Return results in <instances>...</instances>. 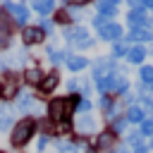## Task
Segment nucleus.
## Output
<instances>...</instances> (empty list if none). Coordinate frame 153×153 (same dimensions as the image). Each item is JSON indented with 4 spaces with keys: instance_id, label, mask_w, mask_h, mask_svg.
I'll use <instances>...</instances> for the list:
<instances>
[{
    "instance_id": "473e14b6",
    "label": "nucleus",
    "mask_w": 153,
    "mask_h": 153,
    "mask_svg": "<svg viewBox=\"0 0 153 153\" xmlns=\"http://www.w3.org/2000/svg\"><path fill=\"white\" fill-rule=\"evenodd\" d=\"M91 100L88 98H79V103H76V115H88L91 112Z\"/></svg>"
},
{
    "instance_id": "7c9ffc66",
    "label": "nucleus",
    "mask_w": 153,
    "mask_h": 153,
    "mask_svg": "<svg viewBox=\"0 0 153 153\" xmlns=\"http://www.w3.org/2000/svg\"><path fill=\"white\" fill-rule=\"evenodd\" d=\"M12 19L10 14H0V36H12Z\"/></svg>"
},
{
    "instance_id": "e433bc0d",
    "label": "nucleus",
    "mask_w": 153,
    "mask_h": 153,
    "mask_svg": "<svg viewBox=\"0 0 153 153\" xmlns=\"http://www.w3.org/2000/svg\"><path fill=\"white\" fill-rule=\"evenodd\" d=\"M131 153H151V151H148V146H146V141H143V143L134 146V148H131Z\"/></svg>"
},
{
    "instance_id": "4c0bfd02",
    "label": "nucleus",
    "mask_w": 153,
    "mask_h": 153,
    "mask_svg": "<svg viewBox=\"0 0 153 153\" xmlns=\"http://www.w3.org/2000/svg\"><path fill=\"white\" fill-rule=\"evenodd\" d=\"M141 7L146 12H153V0H141Z\"/></svg>"
},
{
    "instance_id": "4be33fe9",
    "label": "nucleus",
    "mask_w": 153,
    "mask_h": 153,
    "mask_svg": "<svg viewBox=\"0 0 153 153\" xmlns=\"http://www.w3.org/2000/svg\"><path fill=\"white\" fill-rule=\"evenodd\" d=\"M31 10H33L36 14H41V17H48V14L55 12V2H53V0H33V2H31Z\"/></svg>"
},
{
    "instance_id": "0eeeda50",
    "label": "nucleus",
    "mask_w": 153,
    "mask_h": 153,
    "mask_svg": "<svg viewBox=\"0 0 153 153\" xmlns=\"http://www.w3.org/2000/svg\"><path fill=\"white\" fill-rule=\"evenodd\" d=\"M98 38L112 45L115 41L124 38V26H122L120 22H108V24H105L103 29H98Z\"/></svg>"
},
{
    "instance_id": "cd10ccee",
    "label": "nucleus",
    "mask_w": 153,
    "mask_h": 153,
    "mask_svg": "<svg viewBox=\"0 0 153 153\" xmlns=\"http://www.w3.org/2000/svg\"><path fill=\"white\" fill-rule=\"evenodd\" d=\"M146 139L139 134V129H129L127 131V136H124V143L122 146H127V148H134V146H139V143H143Z\"/></svg>"
},
{
    "instance_id": "423d86ee",
    "label": "nucleus",
    "mask_w": 153,
    "mask_h": 153,
    "mask_svg": "<svg viewBox=\"0 0 153 153\" xmlns=\"http://www.w3.org/2000/svg\"><path fill=\"white\" fill-rule=\"evenodd\" d=\"M22 91V79L17 74H5L0 81V98H17V93Z\"/></svg>"
},
{
    "instance_id": "7ed1b4c3",
    "label": "nucleus",
    "mask_w": 153,
    "mask_h": 153,
    "mask_svg": "<svg viewBox=\"0 0 153 153\" xmlns=\"http://www.w3.org/2000/svg\"><path fill=\"white\" fill-rule=\"evenodd\" d=\"M117 62L110 57V55H100V57H96L93 62H91V79L96 81V79H103V76H108V74H112V72H117Z\"/></svg>"
},
{
    "instance_id": "6ab92c4d",
    "label": "nucleus",
    "mask_w": 153,
    "mask_h": 153,
    "mask_svg": "<svg viewBox=\"0 0 153 153\" xmlns=\"http://www.w3.org/2000/svg\"><path fill=\"white\" fill-rule=\"evenodd\" d=\"M57 84H60V72H57V69H53V72H48V74L43 76V81H41L38 91H41V93H53V91L57 88Z\"/></svg>"
},
{
    "instance_id": "9d476101",
    "label": "nucleus",
    "mask_w": 153,
    "mask_h": 153,
    "mask_svg": "<svg viewBox=\"0 0 153 153\" xmlns=\"http://www.w3.org/2000/svg\"><path fill=\"white\" fill-rule=\"evenodd\" d=\"M127 26H129V31H134V29H148V12L143 7L129 10L127 12Z\"/></svg>"
},
{
    "instance_id": "1a4fd4ad",
    "label": "nucleus",
    "mask_w": 153,
    "mask_h": 153,
    "mask_svg": "<svg viewBox=\"0 0 153 153\" xmlns=\"http://www.w3.org/2000/svg\"><path fill=\"white\" fill-rule=\"evenodd\" d=\"M115 141H117V136L110 131V129H105V131H100V134H96V141H93V151L96 153H110V151H115Z\"/></svg>"
},
{
    "instance_id": "39448f33",
    "label": "nucleus",
    "mask_w": 153,
    "mask_h": 153,
    "mask_svg": "<svg viewBox=\"0 0 153 153\" xmlns=\"http://www.w3.org/2000/svg\"><path fill=\"white\" fill-rule=\"evenodd\" d=\"M98 108H100V112H103V117H105L108 122H112L115 117L122 115V105H120V100L112 98V96H100V98H98Z\"/></svg>"
},
{
    "instance_id": "72a5a7b5",
    "label": "nucleus",
    "mask_w": 153,
    "mask_h": 153,
    "mask_svg": "<svg viewBox=\"0 0 153 153\" xmlns=\"http://www.w3.org/2000/svg\"><path fill=\"white\" fill-rule=\"evenodd\" d=\"M110 19H105V17H100V14H96L93 19H91V24H93V29H103L105 24H108Z\"/></svg>"
},
{
    "instance_id": "37998d69",
    "label": "nucleus",
    "mask_w": 153,
    "mask_h": 153,
    "mask_svg": "<svg viewBox=\"0 0 153 153\" xmlns=\"http://www.w3.org/2000/svg\"><path fill=\"white\" fill-rule=\"evenodd\" d=\"M151 117H153V115H151Z\"/></svg>"
},
{
    "instance_id": "412c9836",
    "label": "nucleus",
    "mask_w": 153,
    "mask_h": 153,
    "mask_svg": "<svg viewBox=\"0 0 153 153\" xmlns=\"http://www.w3.org/2000/svg\"><path fill=\"white\" fill-rule=\"evenodd\" d=\"M43 76H45V72H43L38 65H31V67H26V69H24V81H26V84H31V86H41Z\"/></svg>"
},
{
    "instance_id": "2eb2a0df",
    "label": "nucleus",
    "mask_w": 153,
    "mask_h": 153,
    "mask_svg": "<svg viewBox=\"0 0 153 153\" xmlns=\"http://www.w3.org/2000/svg\"><path fill=\"white\" fill-rule=\"evenodd\" d=\"M43 38H45V33H43L38 26H29V24H26V26L22 29V43H24V45H36V43H41Z\"/></svg>"
},
{
    "instance_id": "a19ab883",
    "label": "nucleus",
    "mask_w": 153,
    "mask_h": 153,
    "mask_svg": "<svg viewBox=\"0 0 153 153\" xmlns=\"http://www.w3.org/2000/svg\"><path fill=\"white\" fill-rule=\"evenodd\" d=\"M110 153H117V151H110Z\"/></svg>"
},
{
    "instance_id": "5701e85b",
    "label": "nucleus",
    "mask_w": 153,
    "mask_h": 153,
    "mask_svg": "<svg viewBox=\"0 0 153 153\" xmlns=\"http://www.w3.org/2000/svg\"><path fill=\"white\" fill-rule=\"evenodd\" d=\"M127 53H129V43L124 41V38H120V41H115L112 43V48H110V57L117 62V60H122V57H127Z\"/></svg>"
},
{
    "instance_id": "f257e3e1",
    "label": "nucleus",
    "mask_w": 153,
    "mask_h": 153,
    "mask_svg": "<svg viewBox=\"0 0 153 153\" xmlns=\"http://www.w3.org/2000/svg\"><path fill=\"white\" fill-rule=\"evenodd\" d=\"M62 38L67 41L69 48H76V50H88V48L96 45V38H91L88 29L81 26V24H69V26H65Z\"/></svg>"
},
{
    "instance_id": "f3484780",
    "label": "nucleus",
    "mask_w": 153,
    "mask_h": 153,
    "mask_svg": "<svg viewBox=\"0 0 153 153\" xmlns=\"http://www.w3.org/2000/svg\"><path fill=\"white\" fill-rule=\"evenodd\" d=\"M65 65H67V69L69 72H84L91 62H88V57H84V55H79V53H69L67 55V60H65Z\"/></svg>"
},
{
    "instance_id": "58836bf2",
    "label": "nucleus",
    "mask_w": 153,
    "mask_h": 153,
    "mask_svg": "<svg viewBox=\"0 0 153 153\" xmlns=\"http://www.w3.org/2000/svg\"><path fill=\"white\" fill-rule=\"evenodd\" d=\"M117 153H131V148H127V146H120V148H117Z\"/></svg>"
},
{
    "instance_id": "dca6fc26",
    "label": "nucleus",
    "mask_w": 153,
    "mask_h": 153,
    "mask_svg": "<svg viewBox=\"0 0 153 153\" xmlns=\"http://www.w3.org/2000/svg\"><path fill=\"white\" fill-rule=\"evenodd\" d=\"M72 127H74L76 134H93L96 131V120L91 115H76V120H74Z\"/></svg>"
},
{
    "instance_id": "c85d7f7f",
    "label": "nucleus",
    "mask_w": 153,
    "mask_h": 153,
    "mask_svg": "<svg viewBox=\"0 0 153 153\" xmlns=\"http://www.w3.org/2000/svg\"><path fill=\"white\" fill-rule=\"evenodd\" d=\"M139 84H143V86H153V65H143V67H139Z\"/></svg>"
},
{
    "instance_id": "2f4dec72",
    "label": "nucleus",
    "mask_w": 153,
    "mask_h": 153,
    "mask_svg": "<svg viewBox=\"0 0 153 153\" xmlns=\"http://www.w3.org/2000/svg\"><path fill=\"white\" fill-rule=\"evenodd\" d=\"M38 29H41L43 33H53V31H55V22H53V19H48V17H41Z\"/></svg>"
},
{
    "instance_id": "f704fd0d",
    "label": "nucleus",
    "mask_w": 153,
    "mask_h": 153,
    "mask_svg": "<svg viewBox=\"0 0 153 153\" xmlns=\"http://www.w3.org/2000/svg\"><path fill=\"white\" fill-rule=\"evenodd\" d=\"M45 146H48V136H38V141H36V153H43Z\"/></svg>"
},
{
    "instance_id": "a211bd4d",
    "label": "nucleus",
    "mask_w": 153,
    "mask_h": 153,
    "mask_svg": "<svg viewBox=\"0 0 153 153\" xmlns=\"http://www.w3.org/2000/svg\"><path fill=\"white\" fill-rule=\"evenodd\" d=\"M122 115H124V120L129 122V127H131V124H136V127H139V124L148 117V115L143 112V108H139V105H129V108H124V112H122Z\"/></svg>"
},
{
    "instance_id": "79ce46f5",
    "label": "nucleus",
    "mask_w": 153,
    "mask_h": 153,
    "mask_svg": "<svg viewBox=\"0 0 153 153\" xmlns=\"http://www.w3.org/2000/svg\"><path fill=\"white\" fill-rule=\"evenodd\" d=\"M0 153H2V151H0Z\"/></svg>"
},
{
    "instance_id": "9b49d317",
    "label": "nucleus",
    "mask_w": 153,
    "mask_h": 153,
    "mask_svg": "<svg viewBox=\"0 0 153 153\" xmlns=\"http://www.w3.org/2000/svg\"><path fill=\"white\" fill-rule=\"evenodd\" d=\"M124 41L129 45H146V43L151 45L153 43V29H134L124 36Z\"/></svg>"
},
{
    "instance_id": "ea45409f",
    "label": "nucleus",
    "mask_w": 153,
    "mask_h": 153,
    "mask_svg": "<svg viewBox=\"0 0 153 153\" xmlns=\"http://www.w3.org/2000/svg\"><path fill=\"white\" fill-rule=\"evenodd\" d=\"M146 146H148V151L153 153V136H151V139H146Z\"/></svg>"
},
{
    "instance_id": "4468645a",
    "label": "nucleus",
    "mask_w": 153,
    "mask_h": 153,
    "mask_svg": "<svg viewBox=\"0 0 153 153\" xmlns=\"http://www.w3.org/2000/svg\"><path fill=\"white\" fill-rule=\"evenodd\" d=\"M146 57H148V50L146 45H129V53H127V62L129 65H136V67H143L146 65Z\"/></svg>"
},
{
    "instance_id": "b1692460",
    "label": "nucleus",
    "mask_w": 153,
    "mask_h": 153,
    "mask_svg": "<svg viewBox=\"0 0 153 153\" xmlns=\"http://www.w3.org/2000/svg\"><path fill=\"white\" fill-rule=\"evenodd\" d=\"M45 55H48V60L53 62V65H62L65 60H67V55H69V50H60V48H55L53 43L45 48Z\"/></svg>"
},
{
    "instance_id": "f8f14e48",
    "label": "nucleus",
    "mask_w": 153,
    "mask_h": 153,
    "mask_svg": "<svg viewBox=\"0 0 153 153\" xmlns=\"http://www.w3.org/2000/svg\"><path fill=\"white\" fill-rule=\"evenodd\" d=\"M26 60H29V53H26V50H17V53H12V55L0 57V69H2V72H7V69H17V67L24 65Z\"/></svg>"
},
{
    "instance_id": "f03ea898",
    "label": "nucleus",
    "mask_w": 153,
    "mask_h": 153,
    "mask_svg": "<svg viewBox=\"0 0 153 153\" xmlns=\"http://www.w3.org/2000/svg\"><path fill=\"white\" fill-rule=\"evenodd\" d=\"M33 134H36V122H33V120H29V117H24V120L14 122L12 134H10V141H12V146H14V148H22V146H26V143L31 141V136H33Z\"/></svg>"
},
{
    "instance_id": "bb28decb",
    "label": "nucleus",
    "mask_w": 153,
    "mask_h": 153,
    "mask_svg": "<svg viewBox=\"0 0 153 153\" xmlns=\"http://www.w3.org/2000/svg\"><path fill=\"white\" fill-rule=\"evenodd\" d=\"M53 22H55V24H65V26L74 24V19H72V14L67 12V7H60V10H55V12H53Z\"/></svg>"
},
{
    "instance_id": "20e7f679",
    "label": "nucleus",
    "mask_w": 153,
    "mask_h": 153,
    "mask_svg": "<svg viewBox=\"0 0 153 153\" xmlns=\"http://www.w3.org/2000/svg\"><path fill=\"white\" fill-rule=\"evenodd\" d=\"M14 108H17L19 112H26V115H38V112H41V103L36 100L33 93H26V91H19V93H17Z\"/></svg>"
},
{
    "instance_id": "6e6552de",
    "label": "nucleus",
    "mask_w": 153,
    "mask_h": 153,
    "mask_svg": "<svg viewBox=\"0 0 153 153\" xmlns=\"http://www.w3.org/2000/svg\"><path fill=\"white\" fill-rule=\"evenodd\" d=\"M5 10H7V14H10V19H12V24H17V26H26V19H29V7L26 5H17V2H5Z\"/></svg>"
},
{
    "instance_id": "ddd939ff",
    "label": "nucleus",
    "mask_w": 153,
    "mask_h": 153,
    "mask_svg": "<svg viewBox=\"0 0 153 153\" xmlns=\"http://www.w3.org/2000/svg\"><path fill=\"white\" fill-rule=\"evenodd\" d=\"M96 12L110 22H115V17L120 14V2L117 0H98L96 2Z\"/></svg>"
},
{
    "instance_id": "a878e982",
    "label": "nucleus",
    "mask_w": 153,
    "mask_h": 153,
    "mask_svg": "<svg viewBox=\"0 0 153 153\" xmlns=\"http://www.w3.org/2000/svg\"><path fill=\"white\" fill-rule=\"evenodd\" d=\"M55 151H57V153H79V143H76V141L55 139Z\"/></svg>"
},
{
    "instance_id": "c756f323",
    "label": "nucleus",
    "mask_w": 153,
    "mask_h": 153,
    "mask_svg": "<svg viewBox=\"0 0 153 153\" xmlns=\"http://www.w3.org/2000/svg\"><path fill=\"white\" fill-rule=\"evenodd\" d=\"M139 134H141L143 139H151V136H153V117H151V115L139 124Z\"/></svg>"
},
{
    "instance_id": "393cba45",
    "label": "nucleus",
    "mask_w": 153,
    "mask_h": 153,
    "mask_svg": "<svg viewBox=\"0 0 153 153\" xmlns=\"http://www.w3.org/2000/svg\"><path fill=\"white\" fill-rule=\"evenodd\" d=\"M110 131H112L115 136H120V134H127V131H129V122L124 120V115H120V117H115V120L110 122Z\"/></svg>"
},
{
    "instance_id": "aec40b11",
    "label": "nucleus",
    "mask_w": 153,
    "mask_h": 153,
    "mask_svg": "<svg viewBox=\"0 0 153 153\" xmlns=\"http://www.w3.org/2000/svg\"><path fill=\"white\" fill-rule=\"evenodd\" d=\"M14 127V108L12 105H2L0 108V134L10 131Z\"/></svg>"
},
{
    "instance_id": "c9c22d12",
    "label": "nucleus",
    "mask_w": 153,
    "mask_h": 153,
    "mask_svg": "<svg viewBox=\"0 0 153 153\" xmlns=\"http://www.w3.org/2000/svg\"><path fill=\"white\" fill-rule=\"evenodd\" d=\"M10 45H12V36H0V50H5Z\"/></svg>"
}]
</instances>
